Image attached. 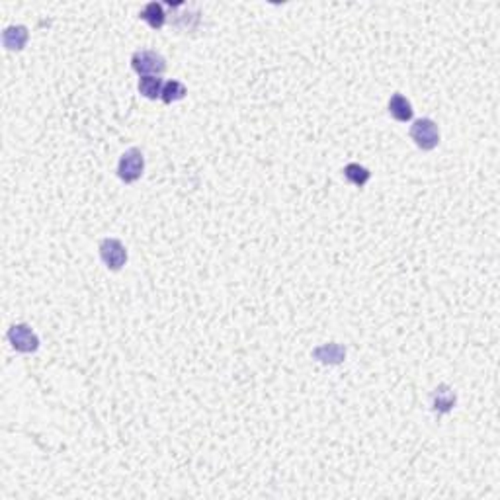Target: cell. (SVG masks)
<instances>
[{
  "mask_svg": "<svg viewBox=\"0 0 500 500\" xmlns=\"http://www.w3.org/2000/svg\"><path fill=\"white\" fill-rule=\"evenodd\" d=\"M455 393L449 385H438L432 391V411L440 414H448L455 407Z\"/></svg>",
  "mask_w": 500,
  "mask_h": 500,
  "instance_id": "52a82bcc",
  "label": "cell"
},
{
  "mask_svg": "<svg viewBox=\"0 0 500 500\" xmlns=\"http://www.w3.org/2000/svg\"><path fill=\"white\" fill-rule=\"evenodd\" d=\"M342 172H344V178H346L350 184L358 186V188L366 186L368 180L372 178V172H370L366 167L358 165V163H350V165H346Z\"/></svg>",
  "mask_w": 500,
  "mask_h": 500,
  "instance_id": "8fae6325",
  "label": "cell"
},
{
  "mask_svg": "<svg viewBox=\"0 0 500 500\" xmlns=\"http://www.w3.org/2000/svg\"><path fill=\"white\" fill-rule=\"evenodd\" d=\"M387 110H389V116L401 121V123H407V121L412 119V104L403 94H398V92L389 98Z\"/></svg>",
  "mask_w": 500,
  "mask_h": 500,
  "instance_id": "9c48e42d",
  "label": "cell"
},
{
  "mask_svg": "<svg viewBox=\"0 0 500 500\" xmlns=\"http://www.w3.org/2000/svg\"><path fill=\"white\" fill-rule=\"evenodd\" d=\"M163 86H165V82L160 77H141L137 88H139L141 96L149 98V100H156L163 94Z\"/></svg>",
  "mask_w": 500,
  "mask_h": 500,
  "instance_id": "7c38bea8",
  "label": "cell"
},
{
  "mask_svg": "<svg viewBox=\"0 0 500 500\" xmlns=\"http://www.w3.org/2000/svg\"><path fill=\"white\" fill-rule=\"evenodd\" d=\"M139 18L145 20L153 29H160V27L165 26V22H167L165 8H163V4H158V2H149V4L141 10Z\"/></svg>",
  "mask_w": 500,
  "mask_h": 500,
  "instance_id": "30bf717a",
  "label": "cell"
},
{
  "mask_svg": "<svg viewBox=\"0 0 500 500\" xmlns=\"http://www.w3.org/2000/svg\"><path fill=\"white\" fill-rule=\"evenodd\" d=\"M29 32L26 26H8L2 32V43L8 51H22L26 47Z\"/></svg>",
  "mask_w": 500,
  "mask_h": 500,
  "instance_id": "ba28073f",
  "label": "cell"
},
{
  "mask_svg": "<svg viewBox=\"0 0 500 500\" xmlns=\"http://www.w3.org/2000/svg\"><path fill=\"white\" fill-rule=\"evenodd\" d=\"M98 250H100V258H102L104 264L114 272L123 268L126 262H128V250L119 239H114V237L102 239Z\"/></svg>",
  "mask_w": 500,
  "mask_h": 500,
  "instance_id": "5b68a950",
  "label": "cell"
},
{
  "mask_svg": "<svg viewBox=\"0 0 500 500\" xmlns=\"http://www.w3.org/2000/svg\"><path fill=\"white\" fill-rule=\"evenodd\" d=\"M411 139L422 151H434L440 145V128L434 119L420 117L411 126Z\"/></svg>",
  "mask_w": 500,
  "mask_h": 500,
  "instance_id": "7a4b0ae2",
  "label": "cell"
},
{
  "mask_svg": "<svg viewBox=\"0 0 500 500\" xmlns=\"http://www.w3.org/2000/svg\"><path fill=\"white\" fill-rule=\"evenodd\" d=\"M8 342L12 344L16 352H22V354H32L39 348V336L34 333V329L26 324V322H20V324H12L8 329Z\"/></svg>",
  "mask_w": 500,
  "mask_h": 500,
  "instance_id": "277c9868",
  "label": "cell"
},
{
  "mask_svg": "<svg viewBox=\"0 0 500 500\" xmlns=\"http://www.w3.org/2000/svg\"><path fill=\"white\" fill-rule=\"evenodd\" d=\"M145 170V156H143L141 149L131 147L126 153L121 154L119 163H117V176L126 184H133L143 176Z\"/></svg>",
  "mask_w": 500,
  "mask_h": 500,
  "instance_id": "3957f363",
  "label": "cell"
},
{
  "mask_svg": "<svg viewBox=\"0 0 500 500\" xmlns=\"http://www.w3.org/2000/svg\"><path fill=\"white\" fill-rule=\"evenodd\" d=\"M131 69L139 77H163L167 73V59L160 53L141 49V51L133 53Z\"/></svg>",
  "mask_w": 500,
  "mask_h": 500,
  "instance_id": "6da1fadb",
  "label": "cell"
},
{
  "mask_svg": "<svg viewBox=\"0 0 500 500\" xmlns=\"http://www.w3.org/2000/svg\"><path fill=\"white\" fill-rule=\"evenodd\" d=\"M186 94H188V88H186L180 80H168V82H165V86H163L160 100L165 104H174L180 102V100H184Z\"/></svg>",
  "mask_w": 500,
  "mask_h": 500,
  "instance_id": "4fadbf2b",
  "label": "cell"
},
{
  "mask_svg": "<svg viewBox=\"0 0 500 500\" xmlns=\"http://www.w3.org/2000/svg\"><path fill=\"white\" fill-rule=\"evenodd\" d=\"M313 358L324 366H338L346 359V348L338 342H329L313 350Z\"/></svg>",
  "mask_w": 500,
  "mask_h": 500,
  "instance_id": "8992f818",
  "label": "cell"
}]
</instances>
